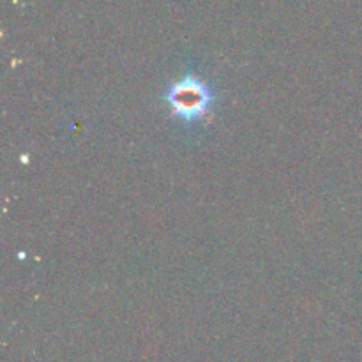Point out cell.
<instances>
[{
  "label": "cell",
  "instance_id": "6da1fadb",
  "mask_svg": "<svg viewBox=\"0 0 362 362\" xmlns=\"http://www.w3.org/2000/svg\"><path fill=\"white\" fill-rule=\"evenodd\" d=\"M163 101L168 106L170 115L182 124L200 122L218 103L214 87L194 74H186L172 81L163 92Z\"/></svg>",
  "mask_w": 362,
  "mask_h": 362
}]
</instances>
